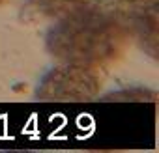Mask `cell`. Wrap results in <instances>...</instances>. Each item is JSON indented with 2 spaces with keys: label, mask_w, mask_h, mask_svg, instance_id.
<instances>
[{
  "label": "cell",
  "mask_w": 159,
  "mask_h": 153,
  "mask_svg": "<svg viewBox=\"0 0 159 153\" xmlns=\"http://www.w3.org/2000/svg\"><path fill=\"white\" fill-rule=\"evenodd\" d=\"M131 34L96 4L64 13L47 34V50L60 62L105 69L118 63L131 45Z\"/></svg>",
  "instance_id": "obj_1"
},
{
  "label": "cell",
  "mask_w": 159,
  "mask_h": 153,
  "mask_svg": "<svg viewBox=\"0 0 159 153\" xmlns=\"http://www.w3.org/2000/svg\"><path fill=\"white\" fill-rule=\"evenodd\" d=\"M105 82V69L64 62L52 67L39 82L36 97L41 101H90Z\"/></svg>",
  "instance_id": "obj_2"
},
{
  "label": "cell",
  "mask_w": 159,
  "mask_h": 153,
  "mask_svg": "<svg viewBox=\"0 0 159 153\" xmlns=\"http://www.w3.org/2000/svg\"><path fill=\"white\" fill-rule=\"evenodd\" d=\"M99 10L118 21L144 50L155 58L157 47V0H96Z\"/></svg>",
  "instance_id": "obj_3"
},
{
  "label": "cell",
  "mask_w": 159,
  "mask_h": 153,
  "mask_svg": "<svg viewBox=\"0 0 159 153\" xmlns=\"http://www.w3.org/2000/svg\"><path fill=\"white\" fill-rule=\"evenodd\" d=\"M28 4L36 13L43 17L58 19L67 11H73L77 8L88 4V0H28Z\"/></svg>",
  "instance_id": "obj_4"
},
{
  "label": "cell",
  "mask_w": 159,
  "mask_h": 153,
  "mask_svg": "<svg viewBox=\"0 0 159 153\" xmlns=\"http://www.w3.org/2000/svg\"><path fill=\"white\" fill-rule=\"evenodd\" d=\"M6 2H10V0H0V6H4Z\"/></svg>",
  "instance_id": "obj_5"
}]
</instances>
